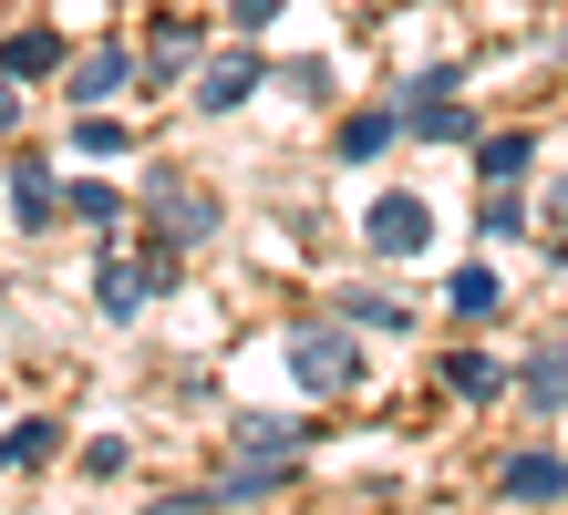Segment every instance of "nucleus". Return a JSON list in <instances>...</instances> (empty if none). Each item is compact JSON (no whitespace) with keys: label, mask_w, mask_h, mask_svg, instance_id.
<instances>
[{"label":"nucleus","mask_w":568,"mask_h":515,"mask_svg":"<svg viewBox=\"0 0 568 515\" xmlns=\"http://www.w3.org/2000/svg\"><path fill=\"white\" fill-rule=\"evenodd\" d=\"M290 382H300V392H321V402H342V392L373 382V361H362L352 320H300V330H290Z\"/></svg>","instance_id":"obj_1"},{"label":"nucleus","mask_w":568,"mask_h":515,"mask_svg":"<svg viewBox=\"0 0 568 515\" xmlns=\"http://www.w3.org/2000/svg\"><path fill=\"white\" fill-rule=\"evenodd\" d=\"M362 237H373V258H424V248H434V206H424V196H373Z\"/></svg>","instance_id":"obj_2"},{"label":"nucleus","mask_w":568,"mask_h":515,"mask_svg":"<svg viewBox=\"0 0 568 515\" xmlns=\"http://www.w3.org/2000/svg\"><path fill=\"white\" fill-rule=\"evenodd\" d=\"M258 83H270V52H217L207 73H196V114H239Z\"/></svg>","instance_id":"obj_3"},{"label":"nucleus","mask_w":568,"mask_h":515,"mask_svg":"<svg viewBox=\"0 0 568 515\" xmlns=\"http://www.w3.org/2000/svg\"><path fill=\"white\" fill-rule=\"evenodd\" d=\"M496 495H507V505H558V495H568V454H548V443H527V454H507V474H496Z\"/></svg>","instance_id":"obj_4"},{"label":"nucleus","mask_w":568,"mask_h":515,"mask_svg":"<svg viewBox=\"0 0 568 515\" xmlns=\"http://www.w3.org/2000/svg\"><path fill=\"white\" fill-rule=\"evenodd\" d=\"M124 83H135V52H114V42H104V52H83V62H62V93H73L83 114H93V103H114Z\"/></svg>","instance_id":"obj_5"},{"label":"nucleus","mask_w":568,"mask_h":515,"mask_svg":"<svg viewBox=\"0 0 568 515\" xmlns=\"http://www.w3.org/2000/svg\"><path fill=\"white\" fill-rule=\"evenodd\" d=\"M517 392H527V402H538V412H558V402H568V330H548V340H538V351H527V361H517Z\"/></svg>","instance_id":"obj_6"},{"label":"nucleus","mask_w":568,"mask_h":515,"mask_svg":"<svg viewBox=\"0 0 568 515\" xmlns=\"http://www.w3.org/2000/svg\"><path fill=\"white\" fill-rule=\"evenodd\" d=\"M0 73H11V83H52V73H62V31H52V21L11 31V42H0Z\"/></svg>","instance_id":"obj_7"},{"label":"nucleus","mask_w":568,"mask_h":515,"mask_svg":"<svg viewBox=\"0 0 568 515\" xmlns=\"http://www.w3.org/2000/svg\"><path fill=\"white\" fill-rule=\"evenodd\" d=\"M145 299H155V289H145L135 258H104V268H93V309H104V320H135Z\"/></svg>","instance_id":"obj_8"},{"label":"nucleus","mask_w":568,"mask_h":515,"mask_svg":"<svg viewBox=\"0 0 568 515\" xmlns=\"http://www.w3.org/2000/svg\"><path fill=\"white\" fill-rule=\"evenodd\" d=\"M393 134H404V124H393L383 103H362V114H342V134H331V155H342V165H373V155L393 145Z\"/></svg>","instance_id":"obj_9"},{"label":"nucleus","mask_w":568,"mask_h":515,"mask_svg":"<svg viewBox=\"0 0 568 515\" xmlns=\"http://www.w3.org/2000/svg\"><path fill=\"white\" fill-rule=\"evenodd\" d=\"M445 309H455V320H496V309H507V279H496V268H455Z\"/></svg>","instance_id":"obj_10"},{"label":"nucleus","mask_w":568,"mask_h":515,"mask_svg":"<svg viewBox=\"0 0 568 515\" xmlns=\"http://www.w3.org/2000/svg\"><path fill=\"white\" fill-rule=\"evenodd\" d=\"M445 382H455V402H496L517 371H507V361H486V351H445Z\"/></svg>","instance_id":"obj_11"},{"label":"nucleus","mask_w":568,"mask_h":515,"mask_svg":"<svg viewBox=\"0 0 568 515\" xmlns=\"http://www.w3.org/2000/svg\"><path fill=\"white\" fill-rule=\"evenodd\" d=\"M11 217L21 227H62V186L42 176V165H11Z\"/></svg>","instance_id":"obj_12"},{"label":"nucleus","mask_w":568,"mask_h":515,"mask_svg":"<svg viewBox=\"0 0 568 515\" xmlns=\"http://www.w3.org/2000/svg\"><path fill=\"white\" fill-rule=\"evenodd\" d=\"M527 165H538V134H486V145H476V176L486 186H517Z\"/></svg>","instance_id":"obj_13"},{"label":"nucleus","mask_w":568,"mask_h":515,"mask_svg":"<svg viewBox=\"0 0 568 515\" xmlns=\"http://www.w3.org/2000/svg\"><path fill=\"white\" fill-rule=\"evenodd\" d=\"M62 217H83V227H93V237H114V227H124V217H135V206H124V196H114V186H93V176H83V186H62Z\"/></svg>","instance_id":"obj_14"},{"label":"nucleus","mask_w":568,"mask_h":515,"mask_svg":"<svg viewBox=\"0 0 568 515\" xmlns=\"http://www.w3.org/2000/svg\"><path fill=\"white\" fill-rule=\"evenodd\" d=\"M52 454H62V423H11V433H0V474H31Z\"/></svg>","instance_id":"obj_15"},{"label":"nucleus","mask_w":568,"mask_h":515,"mask_svg":"<svg viewBox=\"0 0 568 515\" xmlns=\"http://www.w3.org/2000/svg\"><path fill=\"white\" fill-rule=\"evenodd\" d=\"M124 145H135V124H124V114H114V103H93V114L73 124V155H104V165H114Z\"/></svg>","instance_id":"obj_16"},{"label":"nucleus","mask_w":568,"mask_h":515,"mask_svg":"<svg viewBox=\"0 0 568 515\" xmlns=\"http://www.w3.org/2000/svg\"><path fill=\"white\" fill-rule=\"evenodd\" d=\"M414 134H424V145H465V134H476V114L445 93V103H414Z\"/></svg>","instance_id":"obj_17"},{"label":"nucleus","mask_w":568,"mask_h":515,"mask_svg":"<svg viewBox=\"0 0 568 515\" xmlns=\"http://www.w3.org/2000/svg\"><path fill=\"white\" fill-rule=\"evenodd\" d=\"M342 320H362V330H414V309L393 299V289H352V299H342Z\"/></svg>","instance_id":"obj_18"},{"label":"nucleus","mask_w":568,"mask_h":515,"mask_svg":"<svg viewBox=\"0 0 568 515\" xmlns=\"http://www.w3.org/2000/svg\"><path fill=\"white\" fill-rule=\"evenodd\" d=\"M476 227H486V237H517V227H527V196H507V186H486V206H476Z\"/></svg>","instance_id":"obj_19"},{"label":"nucleus","mask_w":568,"mask_h":515,"mask_svg":"<svg viewBox=\"0 0 568 515\" xmlns=\"http://www.w3.org/2000/svg\"><path fill=\"white\" fill-rule=\"evenodd\" d=\"M227 21H239V31H270V21H280V0H227Z\"/></svg>","instance_id":"obj_20"},{"label":"nucleus","mask_w":568,"mask_h":515,"mask_svg":"<svg viewBox=\"0 0 568 515\" xmlns=\"http://www.w3.org/2000/svg\"><path fill=\"white\" fill-rule=\"evenodd\" d=\"M11 124H21V83L0 73V134H11Z\"/></svg>","instance_id":"obj_21"},{"label":"nucleus","mask_w":568,"mask_h":515,"mask_svg":"<svg viewBox=\"0 0 568 515\" xmlns=\"http://www.w3.org/2000/svg\"><path fill=\"white\" fill-rule=\"evenodd\" d=\"M548 217H558V227H568V176H558V196H548Z\"/></svg>","instance_id":"obj_22"},{"label":"nucleus","mask_w":568,"mask_h":515,"mask_svg":"<svg viewBox=\"0 0 568 515\" xmlns=\"http://www.w3.org/2000/svg\"><path fill=\"white\" fill-rule=\"evenodd\" d=\"M155 515H207V505H196V495H176V505H155Z\"/></svg>","instance_id":"obj_23"}]
</instances>
